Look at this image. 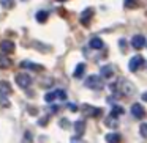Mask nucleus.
Listing matches in <instances>:
<instances>
[{
  "mask_svg": "<svg viewBox=\"0 0 147 143\" xmlns=\"http://www.w3.org/2000/svg\"><path fill=\"white\" fill-rule=\"evenodd\" d=\"M136 2H138V0H125V2H123L125 8H134V7H136Z\"/></svg>",
  "mask_w": 147,
  "mask_h": 143,
  "instance_id": "nucleus-24",
  "label": "nucleus"
},
{
  "mask_svg": "<svg viewBox=\"0 0 147 143\" xmlns=\"http://www.w3.org/2000/svg\"><path fill=\"white\" fill-rule=\"evenodd\" d=\"M112 76H114V69H112L111 65L101 66V77H105V79H111Z\"/></svg>",
  "mask_w": 147,
  "mask_h": 143,
  "instance_id": "nucleus-13",
  "label": "nucleus"
},
{
  "mask_svg": "<svg viewBox=\"0 0 147 143\" xmlns=\"http://www.w3.org/2000/svg\"><path fill=\"white\" fill-rule=\"evenodd\" d=\"M30 142H32V134L26 132L24 134V143H30Z\"/></svg>",
  "mask_w": 147,
  "mask_h": 143,
  "instance_id": "nucleus-25",
  "label": "nucleus"
},
{
  "mask_svg": "<svg viewBox=\"0 0 147 143\" xmlns=\"http://www.w3.org/2000/svg\"><path fill=\"white\" fill-rule=\"evenodd\" d=\"M84 72H86V65H84V63H79V65L76 66V69H74L73 76L76 77V79H79V77L84 76Z\"/></svg>",
  "mask_w": 147,
  "mask_h": 143,
  "instance_id": "nucleus-18",
  "label": "nucleus"
},
{
  "mask_svg": "<svg viewBox=\"0 0 147 143\" xmlns=\"http://www.w3.org/2000/svg\"><path fill=\"white\" fill-rule=\"evenodd\" d=\"M106 142L108 143H120L122 142V135L120 134H108L106 135Z\"/></svg>",
  "mask_w": 147,
  "mask_h": 143,
  "instance_id": "nucleus-17",
  "label": "nucleus"
},
{
  "mask_svg": "<svg viewBox=\"0 0 147 143\" xmlns=\"http://www.w3.org/2000/svg\"><path fill=\"white\" fill-rule=\"evenodd\" d=\"M93 8H86V10L82 11V14H81V24L82 25H89L90 21H92V16H93Z\"/></svg>",
  "mask_w": 147,
  "mask_h": 143,
  "instance_id": "nucleus-8",
  "label": "nucleus"
},
{
  "mask_svg": "<svg viewBox=\"0 0 147 143\" xmlns=\"http://www.w3.org/2000/svg\"><path fill=\"white\" fill-rule=\"evenodd\" d=\"M11 85L8 82H5V80H2L0 82V96H8V94H11Z\"/></svg>",
  "mask_w": 147,
  "mask_h": 143,
  "instance_id": "nucleus-11",
  "label": "nucleus"
},
{
  "mask_svg": "<svg viewBox=\"0 0 147 143\" xmlns=\"http://www.w3.org/2000/svg\"><path fill=\"white\" fill-rule=\"evenodd\" d=\"M142 101L147 102V93H142Z\"/></svg>",
  "mask_w": 147,
  "mask_h": 143,
  "instance_id": "nucleus-28",
  "label": "nucleus"
},
{
  "mask_svg": "<svg viewBox=\"0 0 147 143\" xmlns=\"http://www.w3.org/2000/svg\"><path fill=\"white\" fill-rule=\"evenodd\" d=\"M0 5H2V8L11 10V8L14 7V0H0Z\"/></svg>",
  "mask_w": 147,
  "mask_h": 143,
  "instance_id": "nucleus-22",
  "label": "nucleus"
},
{
  "mask_svg": "<svg viewBox=\"0 0 147 143\" xmlns=\"http://www.w3.org/2000/svg\"><path fill=\"white\" fill-rule=\"evenodd\" d=\"M21 66H22V68H29V69H33V71H43L41 65L32 63V61H22V63H21Z\"/></svg>",
  "mask_w": 147,
  "mask_h": 143,
  "instance_id": "nucleus-16",
  "label": "nucleus"
},
{
  "mask_svg": "<svg viewBox=\"0 0 147 143\" xmlns=\"http://www.w3.org/2000/svg\"><path fill=\"white\" fill-rule=\"evenodd\" d=\"M131 115H133V118H136V120H142L144 116H146V110H144V107L141 104H133L131 105Z\"/></svg>",
  "mask_w": 147,
  "mask_h": 143,
  "instance_id": "nucleus-6",
  "label": "nucleus"
},
{
  "mask_svg": "<svg viewBox=\"0 0 147 143\" xmlns=\"http://www.w3.org/2000/svg\"><path fill=\"white\" fill-rule=\"evenodd\" d=\"M119 85H120V90H119V91H120L123 96H130V94H133V93H134V86L131 85L128 80H120Z\"/></svg>",
  "mask_w": 147,
  "mask_h": 143,
  "instance_id": "nucleus-5",
  "label": "nucleus"
},
{
  "mask_svg": "<svg viewBox=\"0 0 147 143\" xmlns=\"http://www.w3.org/2000/svg\"><path fill=\"white\" fill-rule=\"evenodd\" d=\"M74 132H76V135L79 137V135H82L84 132H86V123H84V121H76V123H74Z\"/></svg>",
  "mask_w": 147,
  "mask_h": 143,
  "instance_id": "nucleus-14",
  "label": "nucleus"
},
{
  "mask_svg": "<svg viewBox=\"0 0 147 143\" xmlns=\"http://www.w3.org/2000/svg\"><path fill=\"white\" fill-rule=\"evenodd\" d=\"M89 46H90L92 49H95V51L101 49V47H103V41H101V38H98V36H93V38L90 39Z\"/></svg>",
  "mask_w": 147,
  "mask_h": 143,
  "instance_id": "nucleus-15",
  "label": "nucleus"
},
{
  "mask_svg": "<svg viewBox=\"0 0 147 143\" xmlns=\"http://www.w3.org/2000/svg\"><path fill=\"white\" fill-rule=\"evenodd\" d=\"M22 2H27V0H22Z\"/></svg>",
  "mask_w": 147,
  "mask_h": 143,
  "instance_id": "nucleus-30",
  "label": "nucleus"
},
{
  "mask_svg": "<svg viewBox=\"0 0 147 143\" xmlns=\"http://www.w3.org/2000/svg\"><path fill=\"white\" fill-rule=\"evenodd\" d=\"M57 2H65V0H57Z\"/></svg>",
  "mask_w": 147,
  "mask_h": 143,
  "instance_id": "nucleus-29",
  "label": "nucleus"
},
{
  "mask_svg": "<svg viewBox=\"0 0 147 143\" xmlns=\"http://www.w3.org/2000/svg\"><path fill=\"white\" fill-rule=\"evenodd\" d=\"M11 63H13V61L8 58V55L0 54V69H8V68L11 66Z\"/></svg>",
  "mask_w": 147,
  "mask_h": 143,
  "instance_id": "nucleus-12",
  "label": "nucleus"
},
{
  "mask_svg": "<svg viewBox=\"0 0 147 143\" xmlns=\"http://www.w3.org/2000/svg\"><path fill=\"white\" fill-rule=\"evenodd\" d=\"M139 132H141V135H142L144 138H147V123H144V124L139 126Z\"/></svg>",
  "mask_w": 147,
  "mask_h": 143,
  "instance_id": "nucleus-23",
  "label": "nucleus"
},
{
  "mask_svg": "<svg viewBox=\"0 0 147 143\" xmlns=\"http://www.w3.org/2000/svg\"><path fill=\"white\" fill-rule=\"evenodd\" d=\"M84 85L90 90H101L103 88V79L100 76H89L86 80H84Z\"/></svg>",
  "mask_w": 147,
  "mask_h": 143,
  "instance_id": "nucleus-1",
  "label": "nucleus"
},
{
  "mask_svg": "<svg viewBox=\"0 0 147 143\" xmlns=\"http://www.w3.org/2000/svg\"><path fill=\"white\" fill-rule=\"evenodd\" d=\"M65 98H67V94H65L63 90H55V91H52V93L45 94V101L46 102H54L55 99H65Z\"/></svg>",
  "mask_w": 147,
  "mask_h": 143,
  "instance_id": "nucleus-4",
  "label": "nucleus"
},
{
  "mask_svg": "<svg viewBox=\"0 0 147 143\" xmlns=\"http://www.w3.org/2000/svg\"><path fill=\"white\" fill-rule=\"evenodd\" d=\"M67 107L70 108V110H73V112H76V110H78V105H76V104H71V102L67 105Z\"/></svg>",
  "mask_w": 147,
  "mask_h": 143,
  "instance_id": "nucleus-27",
  "label": "nucleus"
},
{
  "mask_svg": "<svg viewBox=\"0 0 147 143\" xmlns=\"http://www.w3.org/2000/svg\"><path fill=\"white\" fill-rule=\"evenodd\" d=\"M36 21H38V22H46V21H48V13H46V11H38V13H36Z\"/></svg>",
  "mask_w": 147,
  "mask_h": 143,
  "instance_id": "nucleus-21",
  "label": "nucleus"
},
{
  "mask_svg": "<svg viewBox=\"0 0 147 143\" xmlns=\"http://www.w3.org/2000/svg\"><path fill=\"white\" fill-rule=\"evenodd\" d=\"M16 83L21 88H29L32 85V77L26 72H19V74H16Z\"/></svg>",
  "mask_w": 147,
  "mask_h": 143,
  "instance_id": "nucleus-2",
  "label": "nucleus"
},
{
  "mask_svg": "<svg viewBox=\"0 0 147 143\" xmlns=\"http://www.w3.org/2000/svg\"><path fill=\"white\" fill-rule=\"evenodd\" d=\"M14 49H16V47H14V43L13 41H8V39H7V41L0 43V51L3 52V54H13Z\"/></svg>",
  "mask_w": 147,
  "mask_h": 143,
  "instance_id": "nucleus-10",
  "label": "nucleus"
},
{
  "mask_svg": "<svg viewBox=\"0 0 147 143\" xmlns=\"http://www.w3.org/2000/svg\"><path fill=\"white\" fill-rule=\"evenodd\" d=\"M48 123H49V116H45V118H41V120L38 121V126H46Z\"/></svg>",
  "mask_w": 147,
  "mask_h": 143,
  "instance_id": "nucleus-26",
  "label": "nucleus"
},
{
  "mask_svg": "<svg viewBox=\"0 0 147 143\" xmlns=\"http://www.w3.org/2000/svg\"><path fill=\"white\" fill-rule=\"evenodd\" d=\"M123 113H125V110H123L122 105H114V107H112L111 115H114V116H120V115H123Z\"/></svg>",
  "mask_w": 147,
  "mask_h": 143,
  "instance_id": "nucleus-20",
  "label": "nucleus"
},
{
  "mask_svg": "<svg viewBox=\"0 0 147 143\" xmlns=\"http://www.w3.org/2000/svg\"><path fill=\"white\" fill-rule=\"evenodd\" d=\"M115 118H117V116L111 115L109 118H106V120H105V124H106L108 127H117V126H119V123H117V120H115Z\"/></svg>",
  "mask_w": 147,
  "mask_h": 143,
  "instance_id": "nucleus-19",
  "label": "nucleus"
},
{
  "mask_svg": "<svg viewBox=\"0 0 147 143\" xmlns=\"http://www.w3.org/2000/svg\"><path fill=\"white\" fill-rule=\"evenodd\" d=\"M82 110L86 112L89 116H92V118H98V116H101V113H103V110L101 108H96V107H92V105H89V104H86L82 107Z\"/></svg>",
  "mask_w": 147,
  "mask_h": 143,
  "instance_id": "nucleus-7",
  "label": "nucleus"
},
{
  "mask_svg": "<svg viewBox=\"0 0 147 143\" xmlns=\"http://www.w3.org/2000/svg\"><path fill=\"white\" fill-rule=\"evenodd\" d=\"M141 66H144V58L141 57V55H134V57L130 60V63H128V69H130L131 72L138 71Z\"/></svg>",
  "mask_w": 147,
  "mask_h": 143,
  "instance_id": "nucleus-3",
  "label": "nucleus"
},
{
  "mask_svg": "<svg viewBox=\"0 0 147 143\" xmlns=\"http://www.w3.org/2000/svg\"><path fill=\"white\" fill-rule=\"evenodd\" d=\"M131 46L139 51V49H142L144 46H146V38H144L142 35H134L133 39H131Z\"/></svg>",
  "mask_w": 147,
  "mask_h": 143,
  "instance_id": "nucleus-9",
  "label": "nucleus"
}]
</instances>
